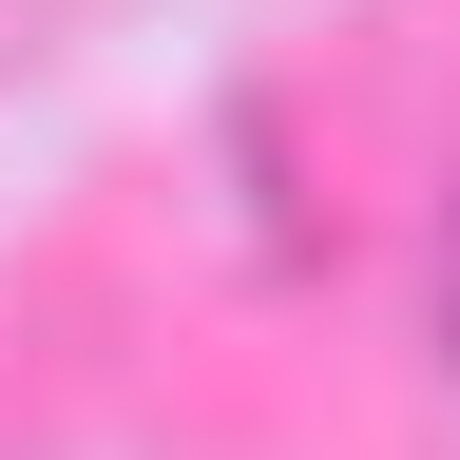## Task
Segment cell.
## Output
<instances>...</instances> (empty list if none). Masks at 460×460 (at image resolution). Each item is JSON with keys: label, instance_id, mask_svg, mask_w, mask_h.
Segmentation results:
<instances>
[{"label": "cell", "instance_id": "cell-1", "mask_svg": "<svg viewBox=\"0 0 460 460\" xmlns=\"http://www.w3.org/2000/svg\"><path fill=\"white\" fill-rule=\"evenodd\" d=\"M77 20H115V0H0V77H39V58L77 39Z\"/></svg>", "mask_w": 460, "mask_h": 460}]
</instances>
